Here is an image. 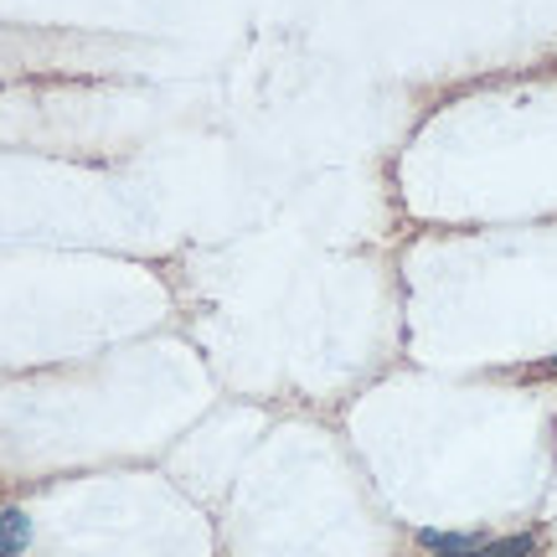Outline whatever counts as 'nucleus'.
I'll list each match as a JSON object with an SVG mask.
<instances>
[{
  "mask_svg": "<svg viewBox=\"0 0 557 557\" xmlns=\"http://www.w3.org/2000/svg\"><path fill=\"white\" fill-rule=\"evenodd\" d=\"M491 537L475 532H418V547H429L434 557H480Z\"/></svg>",
  "mask_w": 557,
  "mask_h": 557,
  "instance_id": "1",
  "label": "nucleus"
},
{
  "mask_svg": "<svg viewBox=\"0 0 557 557\" xmlns=\"http://www.w3.org/2000/svg\"><path fill=\"white\" fill-rule=\"evenodd\" d=\"M32 542V521L21 511H0V557H16Z\"/></svg>",
  "mask_w": 557,
  "mask_h": 557,
  "instance_id": "2",
  "label": "nucleus"
},
{
  "mask_svg": "<svg viewBox=\"0 0 557 557\" xmlns=\"http://www.w3.org/2000/svg\"><path fill=\"white\" fill-rule=\"evenodd\" d=\"M480 557H537V542L532 537H500V542H485Z\"/></svg>",
  "mask_w": 557,
  "mask_h": 557,
  "instance_id": "3",
  "label": "nucleus"
}]
</instances>
